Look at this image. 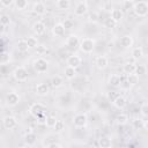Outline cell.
<instances>
[{"label":"cell","instance_id":"c3c4849f","mask_svg":"<svg viewBox=\"0 0 148 148\" xmlns=\"http://www.w3.org/2000/svg\"><path fill=\"white\" fill-rule=\"evenodd\" d=\"M82 1H84V2H86V1H88V0H82Z\"/></svg>","mask_w":148,"mask_h":148},{"label":"cell","instance_id":"b9f144b4","mask_svg":"<svg viewBox=\"0 0 148 148\" xmlns=\"http://www.w3.org/2000/svg\"><path fill=\"white\" fill-rule=\"evenodd\" d=\"M140 112H141L142 116L148 117V104H147V103H145V104L141 105V108H140Z\"/></svg>","mask_w":148,"mask_h":148},{"label":"cell","instance_id":"60d3db41","mask_svg":"<svg viewBox=\"0 0 148 148\" xmlns=\"http://www.w3.org/2000/svg\"><path fill=\"white\" fill-rule=\"evenodd\" d=\"M133 127H134L135 130L142 128V127H143V121H142L141 119H135V120H133Z\"/></svg>","mask_w":148,"mask_h":148},{"label":"cell","instance_id":"6da1fadb","mask_svg":"<svg viewBox=\"0 0 148 148\" xmlns=\"http://www.w3.org/2000/svg\"><path fill=\"white\" fill-rule=\"evenodd\" d=\"M80 50L83 52V53H91L95 49V39L92 38H82L80 40V45H79Z\"/></svg>","mask_w":148,"mask_h":148},{"label":"cell","instance_id":"cb8c5ba5","mask_svg":"<svg viewBox=\"0 0 148 148\" xmlns=\"http://www.w3.org/2000/svg\"><path fill=\"white\" fill-rule=\"evenodd\" d=\"M109 83H110L111 86H113V87H119L120 83H121V79H120L119 75L112 74V75L109 77Z\"/></svg>","mask_w":148,"mask_h":148},{"label":"cell","instance_id":"3957f363","mask_svg":"<svg viewBox=\"0 0 148 148\" xmlns=\"http://www.w3.org/2000/svg\"><path fill=\"white\" fill-rule=\"evenodd\" d=\"M13 76H14V79H15L16 81H18V82H24V81L28 80V71H27L25 67L18 66V67H16V68L14 69Z\"/></svg>","mask_w":148,"mask_h":148},{"label":"cell","instance_id":"7bdbcfd3","mask_svg":"<svg viewBox=\"0 0 148 148\" xmlns=\"http://www.w3.org/2000/svg\"><path fill=\"white\" fill-rule=\"evenodd\" d=\"M89 22H92V23H97L98 22V14L97 13H92L89 15Z\"/></svg>","mask_w":148,"mask_h":148},{"label":"cell","instance_id":"ba28073f","mask_svg":"<svg viewBox=\"0 0 148 148\" xmlns=\"http://www.w3.org/2000/svg\"><path fill=\"white\" fill-rule=\"evenodd\" d=\"M2 124H3V127L6 130H13L17 126V120L14 116H7V117L3 118Z\"/></svg>","mask_w":148,"mask_h":148},{"label":"cell","instance_id":"f6af8a7d","mask_svg":"<svg viewBox=\"0 0 148 148\" xmlns=\"http://www.w3.org/2000/svg\"><path fill=\"white\" fill-rule=\"evenodd\" d=\"M61 147H62V145L58 143V142H52V143L46 145V148H61Z\"/></svg>","mask_w":148,"mask_h":148},{"label":"cell","instance_id":"5b68a950","mask_svg":"<svg viewBox=\"0 0 148 148\" xmlns=\"http://www.w3.org/2000/svg\"><path fill=\"white\" fill-rule=\"evenodd\" d=\"M44 110H45V106L40 103H34L30 108H29V113L35 117V118H38L40 117L42 114H44Z\"/></svg>","mask_w":148,"mask_h":148},{"label":"cell","instance_id":"ac0fdd59","mask_svg":"<svg viewBox=\"0 0 148 148\" xmlns=\"http://www.w3.org/2000/svg\"><path fill=\"white\" fill-rule=\"evenodd\" d=\"M36 141H37V135L35 133L29 132L24 135V142L27 146H34L36 143Z\"/></svg>","mask_w":148,"mask_h":148},{"label":"cell","instance_id":"bcb514c9","mask_svg":"<svg viewBox=\"0 0 148 148\" xmlns=\"http://www.w3.org/2000/svg\"><path fill=\"white\" fill-rule=\"evenodd\" d=\"M14 1H15V0H0V2H1V5H2L3 7H9Z\"/></svg>","mask_w":148,"mask_h":148},{"label":"cell","instance_id":"ee69618b","mask_svg":"<svg viewBox=\"0 0 148 148\" xmlns=\"http://www.w3.org/2000/svg\"><path fill=\"white\" fill-rule=\"evenodd\" d=\"M36 52H37L38 54H44V53L46 52L45 46H44V45H38V46L36 47Z\"/></svg>","mask_w":148,"mask_h":148},{"label":"cell","instance_id":"1f68e13d","mask_svg":"<svg viewBox=\"0 0 148 148\" xmlns=\"http://www.w3.org/2000/svg\"><path fill=\"white\" fill-rule=\"evenodd\" d=\"M9 61H10V56H9V53H8V52H6V51H3V52L1 53L0 65H1V66H5V65L9 64Z\"/></svg>","mask_w":148,"mask_h":148},{"label":"cell","instance_id":"9a60e30c","mask_svg":"<svg viewBox=\"0 0 148 148\" xmlns=\"http://www.w3.org/2000/svg\"><path fill=\"white\" fill-rule=\"evenodd\" d=\"M32 30H34V32L36 35H43L45 32V30H46V27H45V24L42 21H37V22L34 23Z\"/></svg>","mask_w":148,"mask_h":148},{"label":"cell","instance_id":"f35d334b","mask_svg":"<svg viewBox=\"0 0 148 148\" xmlns=\"http://www.w3.org/2000/svg\"><path fill=\"white\" fill-rule=\"evenodd\" d=\"M62 24H64V27H65L66 30H69V29H72V28L74 27V22H73L71 18H66V20L62 22Z\"/></svg>","mask_w":148,"mask_h":148},{"label":"cell","instance_id":"d6986e66","mask_svg":"<svg viewBox=\"0 0 148 148\" xmlns=\"http://www.w3.org/2000/svg\"><path fill=\"white\" fill-rule=\"evenodd\" d=\"M32 12L35 14H37V15H44L45 12H46V7L42 2H36L34 5V7H32Z\"/></svg>","mask_w":148,"mask_h":148},{"label":"cell","instance_id":"603a6c76","mask_svg":"<svg viewBox=\"0 0 148 148\" xmlns=\"http://www.w3.org/2000/svg\"><path fill=\"white\" fill-rule=\"evenodd\" d=\"M123 16H124V14H123V12H121L120 9L113 8V9L111 10V17H112L113 20H116L117 22H120L121 18H123Z\"/></svg>","mask_w":148,"mask_h":148},{"label":"cell","instance_id":"74e56055","mask_svg":"<svg viewBox=\"0 0 148 148\" xmlns=\"http://www.w3.org/2000/svg\"><path fill=\"white\" fill-rule=\"evenodd\" d=\"M0 22H1V25H9V23H10V18H9L8 15L2 14V15L0 16Z\"/></svg>","mask_w":148,"mask_h":148},{"label":"cell","instance_id":"ffe728a7","mask_svg":"<svg viewBox=\"0 0 148 148\" xmlns=\"http://www.w3.org/2000/svg\"><path fill=\"white\" fill-rule=\"evenodd\" d=\"M16 49H17L18 52H23V53H24V52H27V51L30 49V46H29L27 39H20V40L16 43Z\"/></svg>","mask_w":148,"mask_h":148},{"label":"cell","instance_id":"484cf974","mask_svg":"<svg viewBox=\"0 0 148 148\" xmlns=\"http://www.w3.org/2000/svg\"><path fill=\"white\" fill-rule=\"evenodd\" d=\"M98 146L102 148H110L112 146V141H111V139L103 136V138L98 139Z\"/></svg>","mask_w":148,"mask_h":148},{"label":"cell","instance_id":"5bb4252c","mask_svg":"<svg viewBox=\"0 0 148 148\" xmlns=\"http://www.w3.org/2000/svg\"><path fill=\"white\" fill-rule=\"evenodd\" d=\"M119 45L127 49V47H131L133 45V38L132 36L130 35H125V36H121L120 39H119Z\"/></svg>","mask_w":148,"mask_h":148},{"label":"cell","instance_id":"277c9868","mask_svg":"<svg viewBox=\"0 0 148 148\" xmlns=\"http://www.w3.org/2000/svg\"><path fill=\"white\" fill-rule=\"evenodd\" d=\"M47 67H49V62L44 58H37L34 61V69L39 74L45 73L47 71Z\"/></svg>","mask_w":148,"mask_h":148},{"label":"cell","instance_id":"8fae6325","mask_svg":"<svg viewBox=\"0 0 148 148\" xmlns=\"http://www.w3.org/2000/svg\"><path fill=\"white\" fill-rule=\"evenodd\" d=\"M87 12H88V6H87V3H86L84 1L79 2V3L76 5L75 9H74V13H75L76 16H83Z\"/></svg>","mask_w":148,"mask_h":148},{"label":"cell","instance_id":"9c48e42d","mask_svg":"<svg viewBox=\"0 0 148 148\" xmlns=\"http://www.w3.org/2000/svg\"><path fill=\"white\" fill-rule=\"evenodd\" d=\"M80 40L81 39L76 35H71L66 39V46H68L69 49H75L80 45Z\"/></svg>","mask_w":148,"mask_h":148},{"label":"cell","instance_id":"8d00e7d4","mask_svg":"<svg viewBox=\"0 0 148 148\" xmlns=\"http://www.w3.org/2000/svg\"><path fill=\"white\" fill-rule=\"evenodd\" d=\"M27 42H28V44H29V46L30 47H37L38 46V40H37V38H35V37H28L27 38Z\"/></svg>","mask_w":148,"mask_h":148},{"label":"cell","instance_id":"7dc6e473","mask_svg":"<svg viewBox=\"0 0 148 148\" xmlns=\"http://www.w3.org/2000/svg\"><path fill=\"white\" fill-rule=\"evenodd\" d=\"M143 128H145L146 131H148V118L143 121Z\"/></svg>","mask_w":148,"mask_h":148},{"label":"cell","instance_id":"4dcf8cb0","mask_svg":"<svg viewBox=\"0 0 148 148\" xmlns=\"http://www.w3.org/2000/svg\"><path fill=\"white\" fill-rule=\"evenodd\" d=\"M143 56V50L141 46H138V47H134L132 50V57L134 59H140L141 57Z\"/></svg>","mask_w":148,"mask_h":148},{"label":"cell","instance_id":"f546056e","mask_svg":"<svg viewBox=\"0 0 148 148\" xmlns=\"http://www.w3.org/2000/svg\"><path fill=\"white\" fill-rule=\"evenodd\" d=\"M117 21L116 20H113L111 16L110 17H108L106 20H105V22H104V25H105V28H108V29H114L116 27H117Z\"/></svg>","mask_w":148,"mask_h":148},{"label":"cell","instance_id":"836d02e7","mask_svg":"<svg viewBox=\"0 0 148 148\" xmlns=\"http://www.w3.org/2000/svg\"><path fill=\"white\" fill-rule=\"evenodd\" d=\"M14 2L18 10H23L28 7V0H15Z\"/></svg>","mask_w":148,"mask_h":148},{"label":"cell","instance_id":"8992f818","mask_svg":"<svg viewBox=\"0 0 148 148\" xmlns=\"http://www.w3.org/2000/svg\"><path fill=\"white\" fill-rule=\"evenodd\" d=\"M87 121H88V118H87V114L86 113H77L74 116L73 118V124L76 128H82L87 125Z\"/></svg>","mask_w":148,"mask_h":148},{"label":"cell","instance_id":"ab89813d","mask_svg":"<svg viewBox=\"0 0 148 148\" xmlns=\"http://www.w3.org/2000/svg\"><path fill=\"white\" fill-rule=\"evenodd\" d=\"M133 6H134V3L131 0H124V2H123V7H124L125 10L133 9Z\"/></svg>","mask_w":148,"mask_h":148},{"label":"cell","instance_id":"f1b7e54d","mask_svg":"<svg viewBox=\"0 0 148 148\" xmlns=\"http://www.w3.org/2000/svg\"><path fill=\"white\" fill-rule=\"evenodd\" d=\"M127 82H128L131 86H135V84L139 82V75L135 74V73L127 74Z\"/></svg>","mask_w":148,"mask_h":148},{"label":"cell","instance_id":"7a4b0ae2","mask_svg":"<svg viewBox=\"0 0 148 148\" xmlns=\"http://www.w3.org/2000/svg\"><path fill=\"white\" fill-rule=\"evenodd\" d=\"M133 10H134L135 15H138L139 17H143L148 14V3L145 1H138L134 3Z\"/></svg>","mask_w":148,"mask_h":148},{"label":"cell","instance_id":"44dd1931","mask_svg":"<svg viewBox=\"0 0 148 148\" xmlns=\"http://www.w3.org/2000/svg\"><path fill=\"white\" fill-rule=\"evenodd\" d=\"M64 74H65V77H66V79L72 80V79H74L75 75H76V68L67 65V67H66L65 71H64Z\"/></svg>","mask_w":148,"mask_h":148},{"label":"cell","instance_id":"e0dca14e","mask_svg":"<svg viewBox=\"0 0 148 148\" xmlns=\"http://www.w3.org/2000/svg\"><path fill=\"white\" fill-rule=\"evenodd\" d=\"M126 104H127L126 98H125L124 96H121V95L117 96V97L113 99V105H114L117 109H124V108L126 106Z\"/></svg>","mask_w":148,"mask_h":148},{"label":"cell","instance_id":"e575fe53","mask_svg":"<svg viewBox=\"0 0 148 148\" xmlns=\"http://www.w3.org/2000/svg\"><path fill=\"white\" fill-rule=\"evenodd\" d=\"M146 72H147V68H146V66H145V65L139 64V65H136V66H135V71H134V73H135V74H138L139 76H141V75L146 74Z\"/></svg>","mask_w":148,"mask_h":148},{"label":"cell","instance_id":"4fadbf2b","mask_svg":"<svg viewBox=\"0 0 148 148\" xmlns=\"http://www.w3.org/2000/svg\"><path fill=\"white\" fill-rule=\"evenodd\" d=\"M95 65H96V67L98 69H104L109 65V60H108V58L105 56H98L95 59Z\"/></svg>","mask_w":148,"mask_h":148},{"label":"cell","instance_id":"7c38bea8","mask_svg":"<svg viewBox=\"0 0 148 148\" xmlns=\"http://www.w3.org/2000/svg\"><path fill=\"white\" fill-rule=\"evenodd\" d=\"M65 31H66V29H65L62 22L56 23V24L53 25V28H52V32H53V35H54L56 37H61V36H64V35H65Z\"/></svg>","mask_w":148,"mask_h":148},{"label":"cell","instance_id":"30bf717a","mask_svg":"<svg viewBox=\"0 0 148 148\" xmlns=\"http://www.w3.org/2000/svg\"><path fill=\"white\" fill-rule=\"evenodd\" d=\"M81 62H82V59H81V57L77 56V54H72V56H69V57L67 58V65H68V66H72V67L77 68V67L81 65Z\"/></svg>","mask_w":148,"mask_h":148},{"label":"cell","instance_id":"d6a6232c","mask_svg":"<svg viewBox=\"0 0 148 148\" xmlns=\"http://www.w3.org/2000/svg\"><path fill=\"white\" fill-rule=\"evenodd\" d=\"M56 123H57L56 117H53V116H47V117H46V120H45V125H46V127H49V128H53L54 125H56Z\"/></svg>","mask_w":148,"mask_h":148},{"label":"cell","instance_id":"d590c367","mask_svg":"<svg viewBox=\"0 0 148 148\" xmlns=\"http://www.w3.org/2000/svg\"><path fill=\"white\" fill-rule=\"evenodd\" d=\"M53 128H54V131L57 133H60V132H62L65 130V123L62 120H57V123H56Z\"/></svg>","mask_w":148,"mask_h":148},{"label":"cell","instance_id":"d4e9b609","mask_svg":"<svg viewBox=\"0 0 148 148\" xmlns=\"http://www.w3.org/2000/svg\"><path fill=\"white\" fill-rule=\"evenodd\" d=\"M62 83H64V79L61 76H59V75H56V76H53L51 79V86L53 88H59V87L62 86Z\"/></svg>","mask_w":148,"mask_h":148},{"label":"cell","instance_id":"2e32d148","mask_svg":"<svg viewBox=\"0 0 148 148\" xmlns=\"http://www.w3.org/2000/svg\"><path fill=\"white\" fill-rule=\"evenodd\" d=\"M49 91H50V89L46 83H38L36 86V94L39 96H46L49 94Z\"/></svg>","mask_w":148,"mask_h":148},{"label":"cell","instance_id":"52a82bcc","mask_svg":"<svg viewBox=\"0 0 148 148\" xmlns=\"http://www.w3.org/2000/svg\"><path fill=\"white\" fill-rule=\"evenodd\" d=\"M6 103L8 106H16L20 103V95L15 91H10L6 95Z\"/></svg>","mask_w":148,"mask_h":148},{"label":"cell","instance_id":"4316f807","mask_svg":"<svg viewBox=\"0 0 148 148\" xmlns=\"http://www.w3.org/2000/svg\"><path fill=\"white\" fill-rule=\"evenodd\" d=\"M57 7L60 10L68 9L71 7V1L69 0H57Z\"/></svg>","mask_w":148,"mask_h":148},{"label":"cell","instance_id":"7402d4cb","mask_svg":"<svg viewBox=\"0 0 148 148\" xmlns=\"http://www.w3.org/2000/svg\"><path fill=\"white\" fill-rule=\"evenodd\" d=\"M114 121H116L118 125H120V126H121V125H126L127 121H128V116L125 114V113H119V114L116 116Z\"/></svg>","mask_w":148,"mask_h":148},{"label":"cell","instance_id":"83f0119b","mask_svg":"<svg viewBox=\"0 0 148 148\" xmlns=\"http://www.w3.org/2000/svg\"><path fill=\"white\" fill-rule=\"evenodd\" d=\"M135 64H131V62H127V64H125L124 65V67H123V72L127 75V74H131V73H134V71H135Z\"/></svg>","mask_w":148,"mask_h":148}]
</instances>
